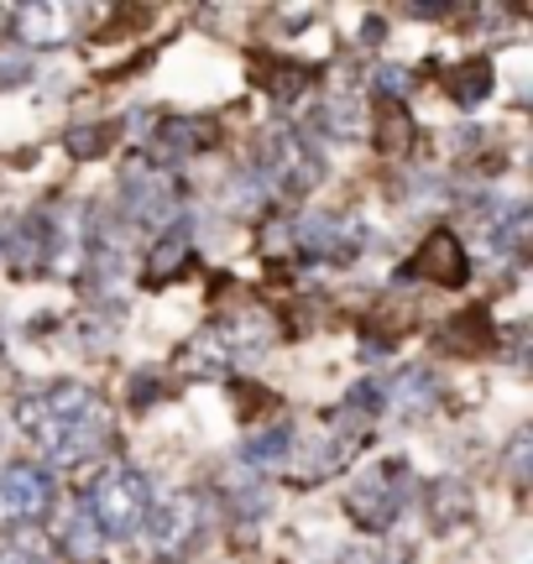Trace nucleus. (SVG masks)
Masks as SVG:
<instances>
[{"label":"nucleus","instance_id":"obj_6","mask_svg":"<svg viewBox=\"0 0 533 564\" xmlns=\"http://www.w3.org/2000/svg\"><path fill=\"white\" fill-rule=\"evenodd\" d=\"M319 173H325L319 158H314L293 131H278V137H272V147H266V178H272L278 194H308V188L319 183Z\"/></svg>","mask_w":533,"mask_h":564},{"label":"nucleus","instance_id":"obj_17","mask_svg":"<svg viewBox=\"0 0 533 564\" xmlns=\"http://www.w3.org/2000/svg\"><path fill=\"white\" fill-rule=\"evenodd\" d=\"M0 564H47V560H42V554H32L26 544H11L6 554H0Z\"/></svg>","mask_w":533,"mask_h":564},{"label":"nucleus","instance_id":"obj_12","mask_svg":"<svg viewBox=\"0 0 533 564\" xmlns=\"http://www.w3.org/2000/svg\"><path fill=\"white\" fill-rule=\"evenodd\" d=\"M21 267H42L47 262V220L42 215H32V220L17 225V251H11Z\"/></svg>","mask_w":533,"mask_h":564},{"label":"nucleus","instance_id":"obj_11","mask_svg":"<svg viewBox=\"0 0 533 564\" xmlns=\"http://www.w3.org/2000/svg\"><path fill=\"white\" fill-rule=\"evenodd\" d=\"M450 95H455L460 105H476L481 95H492V63L476 58V63H466V68H455Z\"/></svg>","mask_w":533,"mask_h":564},{"label":"nucleus","instance_id":"obj_18","mask_svg":"<svg viewBox=\"0 0 533 564\" xmlns=\"http://www.w3.org/2000/svg\"><path fill=\"white\" fill-rule=\"evenodd\" d=\"M68 147H74L79 158H89V152H100V131H79V137H68Z\"/></svg>","mask_w":533,"mask_h":564},{"label":"nucleus","instance_id":"obj_13","mask_svg":"<svg viewBox=\"0 0 533 564\" xmlns=\"http://www.w3.org/2000/svg\"><path fill=\"white\" fill-rule=\"evenodd\" d=\"M287 449V423H278V429H266V434H257V440L241 449V460L247 465H278Z\"/></svg>","mask_w":533,"mask_h":564},{"label":"nucleus","instance_id":"obj_1","mask_svg":"<svg viewBox=\"0 0 533 564\" xmlns=\"http://www.w3.org/2000/svg\"><path fill=\"white\" fill-rule=\"evenodd\" d=\"M21 429L37 444L47 460L58 465H84L105 455L116 440V413L95 387L84 382H53L21 398Z\"/></svg>","mask_w":533,"mask_h":564},{"label":"nucleus","instance_id":"obj_2","mask_svg":"<svg viewBox=\"0 0 533 564\" xmlns=\"http://www.w3.org/2000/svg\"><path fill=\"white\" fill-rule=\"evenodd\" d=\"M84 512H89V523L100 528L105 539H131L152 518V481L137 465H110L100 481L89 486Z\"/></svg>","mask_w":533,"mask_h":564},{"label":"nucleus","instance_id":"obj_8","mask_svg":"<svg viewBox=\"0 0 533 564\" xmlns=\"http://www.w3.org/2000/svg\"><path fill=\"white\" fill-rule=\"evenodd\" d=\"M126 194V209H131V220L142 225H163L173 215V183L157 173V167H131L121 183Z\"/></svg>","mask_w":533,"mask_h":564},{"label":"nucleus","instance_id":"obj_3","mask_svg":"<svg viewBox=\"0 0 533 564\" xmlns=\"http://www.w3.org/2000/svg\"><path fill=\"white\" fill-rule=\"evenodd\" d=\"M409 491H413V470L403 460H382V465H371L361 481L350 486V518L367 528V533H382V528L398 523V512L409 507Z\"/></svg>","mask_w":533,"mask_h":564},{"label":"nucleus","instance_id":"obj_15","mask_svg":"<svg viewBox=\"0 0 533 564\" xmlns=\"http://www.w3.org/2000/svg\"><path fill=\"white\" fill-rule=\"evenodd\" d=\"M492 241L502 246V251H523V241H529V209H523V204H513L508 220L492 225Z\"/></svg>","mask_w":533,"mask_h":564},{"label":"nucleus","instance_id":"obj_10","mask_svg":"<svg viewBox=\"0 0 533 564\" xmlns=\"http://www.w3.org/2000/svg\"><path fill=\"white\" fill-rule=\"evenodd\" d=\"M298 241H304V251H314V257H350V251L361 246V230H356V220H346V215H308V220L298 225Z\"/></svg>","mask_w":533,"mask_h":564},{"label":"nucleus","instance_id":"obj_7","mask_svg":"<svg viewBox=\"0 0 533 564\" xmlns=\"http://www.w3.org/2000/svg\"><path fill=\"white\" fill-rule=\"evenodd\" d=\"M403 278H424L434 288H460L471 278V257H466V246L455 241L450 230H434L429 241L418 246V257L403 267Z\"/></svg>","mask_w":533,"mask_h":564},{"label":"nucleus","instance_id":"obj_5","mask_svg":"<svg viewBox=\"0 0 533 564\" xmlns=\"http://www.w3.org/2000/svg\"><path fill=\"white\" fill-rule=\"evenodd\" d=\"M53 512V476L47 465L17 460L0 470V523H42Z\"/></svg>","mask_w":533,"mask_h":564},{"label":"nucleus","instance_id":"obj_9","mask_svg":"<svg viewBox=\"0 0 533 564\" xmlns=\"http://www.w3.org/2000/svg\"><path fill=\"white\" fill-rule=\"evenodd\" d=\"M11 21H17L21 42H32V47H58V42L74 37L79 11H74V6H21V11H11Z\"/></svg>","mask_w":533,"mask_h":564},{"label":"nucleus","instance_id":"obj_19","mask_svg":"<svg viewBox=\"0 0 533 564\" xmlns=\"http://www.w3.org/2000/svg\"><path fill=\"white\" fill-rule=\"evenodd\" d=\"M6 21H11V11H6V6H0V26H6Z\"/></svg>","mask_w":533,"mask_h":564},{"label":"nucleus","instance_id":"obj_16","mask_svg":"<svg viewBox=\"0 0 533 564\" xmlns=\"http://www.w3.org/2000/svg\"><path fill=\"white\" fill-rule=\"evenodd\" d=\"M184 257H188V230L178 225L173 236H163V241H157V251H152V272H157V278H167V272L184 262Z\"/></svg>","mask_w":533,"mask_h":564},{"label":"nucleus","instance_id":"obj_14","mask_svg":"<svg viewBox=\"0 0 533 564\" xmlns=\"http://www.w3.org/2000/svg\"><path fill=\"white\" fill-rule=\"evenodd\" d=\"M95 533H100V528L89 523V512H84V507H74V518H68V528H63V539H68V549H74L79 560H95V554H100Z\"/></svg>","mask_w":533,"mask_h":564},{"label":"nucleus","instance_id":"obj_4","mask_svg":"<svg viewBox=\"0 0 533 564\" xmlns=\"http://www.w3.org/2000/svg\"><path fill=\"white\" fill-rule=\"evenodd\" d=\"M146 523H152V554L157 560H178V554H188L205 539V497L199 491H173Z\"/></svg>","mask_w":533,"mask_h":564}]
</instances>
